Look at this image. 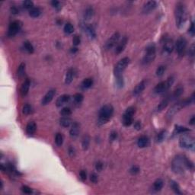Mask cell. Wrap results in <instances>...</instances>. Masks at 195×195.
I'll return each mask as SVG.
<instances>
[{
    "label": "cell",
    "instance_id": "obj_1",
    "mask_svg": "<svg viewBox=\"0 0 195 195\" xmlns=\"http://www.w3.org/2000/svg\"><path fill=\"white\" fill-rule=\"evenodd\" d=\"M171 169L175 173L182 174L184 172L185 169L192 170L194 169V164L184 156L178 155L172 160Z\"/></svg>",
    "mask_w": 195,
    "mask_h": 195
},
{
    "label": "cell",
    "instance_id": "obj_2",
    "mask_svg": "<svg viewBox=\"0 0 195 195\" xmlns=\"http://www.w3.org/2000/svg\"><path fill=\"white\" fill-rule=\"evenodd\" d=\"M175 16L176 25L178 28H181L186 21V8L183 3H178L175 6Z\"/></svg>",
    "mask_w": 195,
    "mask_h": 195
},
{
    "label": "cell",
    "instance_id": "obj_3",
    "mask_svg": "<svg viewBox=\"0 0 195 195\" xmlns=\"http://www.w3.org/2000/svg\"><path fill=\"white\" fill-rule=\"evenodd\" d=\"M114 114V108L111 104L104 105L99 111L98 124L102 125L106 123L111 119Z\"/></svg>",
    "mask_w": 195,
    "mask_h": 195
},
{
    "label": "cell",
    "instance_id": "obj_4",
    "mask_svg": "<svg viewBox=\"0 0 195 195\" xmlns=\"http://www.w3.org/2000/svg\"><path fill=\"white\" fill-rule=\"evenodd\" d=\"M156 54V48L153 43H150L146 48V53L142 60V63L144 64H149L154 60Z\"/></svg>",
    "mask_w": 195,
    "mask_h": 195
},
{
    "label": "cell",
    "instance_id": "obj_5",
    "mask_svg": "<svg viewBox=\"0 0 195 195\" xmlns=\"http://www.w3.org/2000/svg\"><path fill=\"white\" fill-rule=\"evenodd\" d=\"M174 82H175V78H174V76H171L168 78V79L166 81L159 82V84L155 87V93H156V94H162L163 92H166L167 90L173 85Z\"/></svg>",
    "mask_w": 195,
    "mask_h": 195
},
{
    "label": "cell",
    "instance_id": "obj_6",
    "mask_svg": "<svg viewBox=\"0 0 195 195\" xmlns=\"http://www.w3.org/2000/svg\"><path fill=\"white\" fill-rule=\"evenodd\" d=\"M179 145L181 148L190 149L194 151L195 147L194 139L189 135H183L179 139Z\"/></svg>",
    "mask_w": 195,
    "mask_h": 195
},
{
    "label": "cell",
    "instance_id": "obj_7",
    "mask_svg": "<svg viewBox=\"0 0 195 195\" xmlns=\"http://www.w3.org/2000/svg\"><path fill=\"white\" fill-rule=\"evenodd\" d=\"M129 63H130V58L123 57V59H121V60L116 64L114 70V72L116 76H121L122 72L125 70L127 66L129 65Z\"/></svg>",
    "mask_w": 195,
    "mask_h": 195
},
{
    "label": "cell",
    "instance_id": "obj_8",
    "mask_svg": "<svg viewBox=\"0 0 195 195\" xmlns=\"http://www.w3.org/2000/svg\"><path fill=\"white\" fill-rule=\"evenodd\" d=\"M135 114L134 107H129L123 115V123L125 127H129L133 123V115Z\"/></svg>",
    "mask_w": 195,
    "mask_h": 195
},
{
    "label": "cell",
    "instance_id": "obj_9",
    "mask_svg": "<svg viewBox=\"0 0 195 195\" xmlns=\"http://www.w3.org/2000/svg\"><path fill=\"white\" fill-rule=\"evenodd\" d=\"M22 22L19 21H14L10 24L9 27V31H8V36L9 37H14L16 34L20 32V30L22 28Z\"/></svg>",
    "mask_w": 195,
    "mask_h": 195
},
{
    "label": "cell",
    "instance_id": "obj_10",
    "mask_svg": "<svg viewBox=\"0 0 195 195\" xmlns=\"http://www.w3.org/2000/svg\"><path fill=\"white\" fill-rule=\"evenodd\" d=\"M186 46H187V41L183 37H181L178 39L175 43V49L179 56H182L185 51Z\"/></svg>",
    "mask_w": 195,
    "mask_h": 195
},
{
    "label": "cell",
    "instance_id": "obj_11",
    "mask_svg": "<svg viewBox=\"0 0 195 195\" xmlns=\"http://www.w3.org/2000/svg\"><path fill=\"white\" fill-rule=\"evenodd\" d=\"M184 100L183 101H178L177 103H175V104H173L172 106L169 108V110L167 112V117L168 118H172L176 113H178V111H180L182 108H184Z\"/></svg>",
    "mask_w": 195,
    "mask_h": 195
},
{
    "label": "cell",
    "instance_id": "obj_12",
    "mask_svg": "<svg viewBox=\"0 0 195 195\" xmlns=\"http://www.w3.org/2000/svg\"><path fill=\"white\" fill-rule=\"evenodd\" d=\"M120 38V34L118 32H116L112 35V36L108 39V41H107L105 43V48L107 50H110V49L113 48L115 46L116 44L118 43V41Z\"/></svg>",
    "mask_w": 195,
    "mask_h": 195
},
{
    "label": "cell",
    "instance_id": "obj_13",
    "mask_svg": "<svg viewBox=\"0 0 195 195\" xmlns=\"http://www.w3.org/2000/svg\"><path fill=\"white\" fill-rule=\"evenodd\" d=\"M55 89H51V90H49L48 92H47V94L45 95L44 97L42 98L41 104H42L43 105H47V104H48L53 100V98H54V96H55Z\"/></svg>",
    "mask_w": 195,
    "mask_h": 195
},
{
    "label": "cell",
    "instance_id": "obj_14",
    "mask_svg": "<svg viewBox=\"0 0 195 195\" xmlns=\"http://www.w3.org/2000/svg\"><path fill=\"white\" fill-rule=\"evenodd\" d=\"M156 2L155 1H149L143 5L142 7V12L145 14L149 13L150 12H152L156 8Z\"/></svg>",
    "mask_w": 195,
    "mask_h": 195
},
{
    "label": "cell",
    "instance_id": "obj_15",
    "mask_svg": "<svg viewBox=\"0 0 195 195\" xmlns=\"http://www.w3.org/2000/svg\"><path fill=\"white\" fill-rule=\"evenodd\" d=\"M128 38L127 37H123L122 40H121L119 43H118V46L116 47L115 49V53L116 54H120L123 51V50L125 49L127 43Z\"/></svg>",
    "mask_w": 195,
    "mask_h": 195
},
{
    "label": "cell",
    "instance_id": "obj_16",
    "mask_svg": "<svg viewBox=\"0 0 195 195\" xmlns=\"http://www.w3.org/2000/svg\"><path fill=\"white\" fill-rule=\"evenodd\" d=\"M175 49V44H174V42L172 41V40L171 39H167L164 42L163 45V50L164 51L167 53H171L172 51Z\"/></svg>",
    "mask_w": 195,
    "mask_h": 195
},
{
    "label": "cell",
    "instance_id": "obj_17",
    "mask_svg": "<svg viewBox=\"0 0 195 195\" xmlns=\"http://www.w3.org/2000/svg\"><path fill=\"white\" fill-rule=\"evenodd\" d=\"M146 81L145 80H142L141 82L137 84V85L135 87L134 89L133 90V95L137 96V95H139L140 93H142L143 92V90L146 89Z\"/></svg>",
    "mask_w": 195,
    "mask_h": 195
},
{
    "label": "cell",
    "instance_id": "obj_18",
    "mask_svg": "<svg viewBox=\"0 0 195 195\" xmlns=\"http://www.w3.org/2000/svg\"><path fill=\"white\" fill-rule=\"evenodd\" d=\"M80 131V126L77 122H75L71 127V129L70 130V137L73 139L76 138L79 136Z\"/></svg>",
    "mask_w": 195,
    "mask_h": 195
},
{
    "label": "cell",
    "instance_id": "obj_19",
    "mask_svg": "<svg viewBox=\"0 0 195 195\" xmlns=\"http://www.w3.org/2000/svg\"><path fill=\"white\" fill-rule=\"evenodd\" d=\"M70 96L69 95H63L57 98L56 101V105L58 108L63 106V104H65L66 103H67L68 101H70Z\"/></svg>",
    "mask_w": 195,
    "mask_h": 195
},
{
    "label": "cell",
    "instance_id": "obj_20",
    "mask_svg": "<svg viewBox=\"0 0 195 195\" xmlns=\"http://www.w3.org/2000/svg\"><path fill=\"white\" fill-rule=\"evenodd\" d=\"M30 85H31V82L28 79H26L24 80V82H23L22 87H21V95L24 97L27 95V94L28 93L29 89H30Z\"/></svg>",
    "mask_w": 195,
    "mask_h": 195
},
{
    "label": "cell",
    "instance_id": "obj_21",
    "mask_svg": "<svg viewBox=\"0 0 195 195\" xmlns=\"http://www.w3.org/2000/svg\"><path fill=\"white\" fill-rule=\"evenodd\" d=\"M171 101V100H170L169 96L165 97L163 100H162L161 102H160V103L159 104V105L157 106L156 111H158V112H159V111H162V110H164V109L168 106V104H169V101Z\"/></svg>",
    "mask_w": 195,
    "mask_h": 195
},
{
    "label": "cell",
    "instance_id": "obj_22",
    "mask_svg": "<svg viewBox=\"0 0 195 195\" xmlns=\"http://www.w3.org/2000/svg\"><path fill=\"white\" fill-rule=\"evenodd\" d=\"M37 130L36 123L34 121H30L26 127V133L28 135H33Z\"/></svg>",
    "mask_w": 195,
    "mask_h": 195
},
{
    "label": "cell",
    "instance_id": "obj_23",
    "mask_svg": "<svg viewBox=\"0 0 195 195\" xmlns=\"http://www.w3.org/2000/svg\"><path fill=\"white\" fill-rule=\"evenodd\" d=\"M149 143V138L147 137L146 136H142L138 139L137 145L140 148H144L146 147Z\"/></svg>",
    "mask_w": 195,
    "mask_h": 195
},
{
    "label": "cell",
    "instance_id": "obj_24",
    "mask_svg": "<svg viewBox=\"0 0 195 195\" xmlns=\"http://www.w3.org/2000/svg\"><path fill=\"white\" fill-rule=\"evenodd\" d=\"M84 28L85 32H86L87 34H88V36H89L90 38H95L96 34H95V32L94 28H93L91 25H89V24H86V25H85V24Z\"/></svg>",
    "mask_w": 195,
    "mask_h": 195
},
{
    "label": "cell",
    "instance_id": "obj_25",
    "mask_svg": "<svg viewBox=\"0 0 195 195\" xmlns=\"http://www.w3.org/2000/svg\"><path fill=\"white\" fill-rule=\"evenodd\" d=\"M73 78H74V70H72V69H70V70L67 71V72H66V84H70V83L72 82Z\"/></svg>",
    "mask_w": 195,
    "mask_h": 195
},
{
    "label": "cell",
    "instance_id": "obj_26",
    "mask_svg": "<svg viewBox=\"0 0 195 195\" xmlns=\"http://www.w3.org/2000/svg\"><path fill=\"white\" fill-rule=\"evenodd\" d=\"M184 92V89L182 88V87H178V88H177V89L175 90L173 92V93H172V95H170L169 96V98H170V100H171V98H178V97H180L182 95V93H183Z\"/></svg>",
    "mask_w": 195,
    "mask_h": 195
},
{
    "label": "cell",
    "instance_id": "obj_27",
    "mask_svg": "<svg viewBox=\"0 0 195 195\" xmlns=\"http://www.w3.org/2000/svg\"><path fill=\"white\" fill-rule=\"evenodd\" d=\"M71 119L68 117H63L60 119V123L63 127H69L71 124Z\"/></svg>",
    "mask_w": 195,
    "mask_h": 195
},
{
    "label": "cell",
    "instance_id": "obj_28",
    "mask_svg": "<svg viewBox=\"0 0 195 195\" xmlns=\"http://www.w3.org/2000/svg\"><path fill=\"white\" fill-rule=\"evenodd\" d=\"M93 85V79L92 78H87L82 82V88L83 89H88L91 88Z\"/></svg>",
    "mask_w": 195,
    "mask_h": 195
},
{
    "label": "cell",
    "instance_id": "obj_29",
    "mask_svg": "<svg viewBox=\"0 0 195 195\" xmlns=\"http://www.w3.org/2000/svg\"><path fill=\"white\" fill-rule=\"evenodd\" d=\"M94 15V9H92V7H88L85 11L84 13V18L85 19L89 20L91 19Z\"/></svg>",
    "mask_w": 195,
    "mask_h": 195
},
{
    "label": "cell",
    "instance_id": "obj_30",
    "mask_svg": "<svg viewBox=\"0 0 195 195\" xmlns=\"http://www.w3.org/2000/svg\"><path fill=\"white\" fill-rule=\"evenodd\" d=\"M41 14V11L39 8L34 7V8H32L31 10H29V15H30V16H32V18L39 17Z\"/></svg>",
    "mask_w": 195,
    "mask_h": 195
},
{
    "label": "cell",
    "instance_id": "obj_31",
    "mask_svg": "<svg viewBox=\"0 0 195 195\" xmlns=\"http://www.w3.org/2000/svg\"><path fill=\"white\" fill-rule=\"evenodd\" d=\"M89 144H90V137H89L88 135H85V136H84L83 138H82V149H84V150H87V149H89Z\"/></svg>",
    "mask_w": 195,
    "mask_h": 195
},
{
    "label": "cell",
    "instance_id": "obj_32",
    "mask_svg": "<svg viewBox=\"0 0 195 195\" xmlns=\"http://www.w3.org/2000/svg\"><path fill=\"white\" fill-rule=\"evenodd\" d=\"M163 181H162V179H160V178H159V179H157L156 181L154 182V184H153V189H154L156 191H159V190H162V188L163 187Z\"/></svg>",
    "mask_w": 195,
    "mask_h": 195
},
{
    "label": "cell",
    "instance_id": "obj_33",
    "mask_svg": "<svg viewBox=\"0 0 195 195\" xmlns=\"http://www.w3.org/2000/svg\"><path fill=\"white\" fill-rule=\"evenodd\" d=\"M189 128L184 127H181V126H175V130H174V133L175 134H178V133H184L189 132L190 131Z\"/></svg>",
    "mask_w": 195,
    "mask_h": 195
},
{
    "label": "cell",
    "instance_id": "obj_34",
    "mask_svg": "<svg viewBox=\"0 0 195 195\" xmlns=\"http://www.w3.org/2000/svg\"><path fill=\"white\" fill-rule=\"evenodd\" d=\"M165 137H166V131L162 130L157 134L156 137V142H162L165 140Z\"/></svg>",
    "mask_w": 195,
    "mask_h": 195
},
{
    "label": "cell",
    "instance_id": "obj_35",
    "mask_svg": "<svg viewBox=\"0 0 195 195\" xmlns=\"http://www.w3.org/2000/svg\"><path fill=\"white\" fill-rule=\"evenodd\" d=\"M24 47L25 49V51L29 53H34V47L32 43H30L29 41H25L24 43Z\"/></svg>",
    "mask_w": 195,
    "mask_h": 195
},
{
    "label": "cell",
    "instance_id": "obj_36",
    "mask_svg": "<svg viewBox=\"0 0 195 195\" xmlns=\"http://www.w3.org/2000/svg\"><path fill=\"white\" fill-rule=\"evenodd\" d=\"M25 63H22L19 65L18 68V71H17V74L19 77H22L24 75V72H25Z\"/></svg>",
    "mask_w": 195,
    "mask_h": 195
},
{
    "label": "cell",
    "instance_id": "obj_37",
    "mask_svg": "<svg viewBox=\"0 0 195 195\" xmlns=\"http://www.w3.org/2000/svg\"><path fill=\"white\" fill-rule=\"evenodd\" d=\"M55 142L58 146H61L63 145V135L61 134V133H56V135Z\"/></svg>",
    "mask_w": 195,
    "mask_h": 195
},
{
    "label": "cell",
    "instance_id": "obj_38",
    "mask_svg": "<svg viewBox=\"0 0 195 195\" xmlns=\"http://www.w3.org/2000/svg\"><path fill=\"white\" fill-rule=\"evenodd\" d=\"M73 32H74V27L72 26V24L67 23V24H65V26H64V32H65L66 34H70L73 33Z\"/></svg>",
    "mask_w": 195,
    "mask_h": 195
},
{
    "label": "cell",
    "instance_id": "obj_39",
    "mask_svg": "<svg viewBox=\"0 0 195 195\" xmlns=\"http://www.w3.org/2000/svg\"><path fill=\"white\" fill-rule=\"evenodd\" d=\"M170 185H171V189L176 193V194H181V192L180 190V187L178 185V184L176 183L175 181H171V183H170Z\"/></svg>",
    "mask_w": 195,
    "mask_h": 195
},
{
    "label": "cell",
    "instance_id": "obj_40",
    "mask_svg": "<svg viewBox=\"0 0 195 195\" xmlns=\"http://www.w3.org/2000/svg\"><path fill=\"white\" fill-rule=\"evenodd\" d=\"M32 106H31L30 104H24V106H23V108H22V113L24 114H25V115H28V114H29L32 113Z\"/></svg>",
    "mask_w": 195,
    "mask_h": 195
},
{
    "label": "cell",
    "instance_id": "obj_41",
    "mask_svg": "<svg viewBox=\"0 0 195 195\" xmlns=\"http://www.w3.org/2000/svg\"><path fill=\"white\" fill-rule=\"evenodd\" d=\"M22 5H23V7H24V9L29 10H31L32 8H34V3H33V2H32V1H28V0L23 2V3H22Z\"/></svg>",
    "mask_w": 195,
    "mask_h": 195
},
{
    "label": "cell",
    "instance_id": "obj_42",
    "mask_svg": "<svg viewBox=\"0 0 195 195\" xmlns=\"http://www.w3.org/2000/svg\"><path fill=\"white\" fill-rule=\"evenodd\" d=\"M60 114L63 116V117H68V116H70V114H72V111H71V109H70V108L65 107V108H63L61 110Z\"/></svg>",
    "mask_w": 195,
    "mask_h": 195
},
{
    "label": "cell",
    "instance_id": "obj_43",
    "mask_svg": "<svg viewBox=\"0 0 195 195\" xmlns=\"http://www.w3.org/2000/svg\"><path fill=\"white\" fill-rule=\"evenodd\" d=\"M165 71V67L164 66H159V67L157 68L156 72V76H159V77H161V76H163Z\"/></svg>",
    "mask_w": 195,
    "mask_h": 195
},
{
    "label": "cell",
    "instance_id": "obj_44",
    "mask_svg": "<svg viewBox=\"0 0 195 195\" xmlns=\"http://www.w3.org/2000/svg\"><path fill=\"white\" fill-rule=\"evenodd\" d=\"M83 98H84V96H83L81 93H77V94L75 95L74 97H73V99H74L75 102L77 104L81 103V102L83 101Z\"/></svg>",
    "mask_w": 195,
    "mask_h": 195
},
{
    "label": "cell",
    "instance_id": "obj_45",
    "mask_svg": "<svg viewBox=\"0 0 195 195\" xmlns=\"http://www.w3.org/2000/svg\"><path fill=\"white\" fill-rule=\"evenodd\" d=\"M123 79L122 76H117V79H116V84L118 88H122L123 86Z\"/></svg>",
    "mask_w": 195,
    "mask_h": 195
},
{
    "label": "cell",
    "instance_id": "obj_46",
    "mask_svg": "<svg viewBox=\"0 0 195 195\" xmlns=\"http://www.w3.org/2000/svg\"><path fill=\"white\" fill-rule=\"evenodd\" d=\"M130 172L131 175H137L139 172H140V168L137 165H133L130 168Z\"/></svg>",
    "mask_w": 195,
    "mask_h": 195
},
{
    "label": "cell",
    "instance_id": "obj_47",
    "mask_svg": "<svg viewBox=\"0 0 195 195\" xmlns=\"http://www.w3.org/2000/svg\"><path fill=\"white\" fill-rule=\"evenodd\" d=\"M80 42H81V39H80L79 36L75 35L73 37V38H72V43H73V44H74L75 46H78L80 43Z\"/></svg>",
    "mask_w": 195,
    "mask_h": 195
},
{
    "label": "cell",
    "instance_id": "obj_48",
    "mask_svg": "<svg viewBox=\"0 0 195 195\" xmlns=\"http://www.w3.org/2000/svg\"><path fill=\"white\" fill-rule=\"evenodd\" d=\"M22 192L24 193V194H32V188H30L28 186H26V185L22 186Z\"/></svg>",
    "mask_w": 195,
    "mask_h": 195
},
{
    "label": "cell",
    "instance_id": "obj_49",
    "mask_svg": "<svg viewBox=\"0 0 195 195\" xmlns=\"http://www.w3.org/2000/svg\"><path fill=\"white\" fill-rule=\"evenodd\" d=\"M90 180L93 183H97L98 181V175L95 173H92L91 175V176H90Z\"/></svg>",
    "mask_w": 195,
    "mask_h": 195
},
{
    "label": "cell",
    "instance_id": "obj_50",
    "mask_svg": "<svg viewBox=\"0 0 195 195\" xmlns=\"http://www.w3.org/2000/svg\"><path fill=\"white\" fill-rule=\"evenodd\" d=\"M103 167H104V164L101 162H96V164H95V169H96L97 171H101L102 169H103Z\"/></svg>",
    "mask_w": 195,
    "mask_h": 195
},
{
    "label": "cell",
    "instance_id": "obj_51",
    "mask_svg": "<svg viewBox=\"0 0 195 195\" xmlns=\"http://www.w3.org/2000/svg\"><path fill=\"white\" fill-rule=\"evenodd\" d=\"M80 178H81V180H82V181H85V180H86L87 178V174H86V171H85V170H82V171H80Z\"/></svg>",
    "mask_w": 195,
    "mask_h": 195
},
{
    "label": "cell",
    "instance_id": "obj_52",
    "mask_svg": "<svg viewBox=\"0 0 195 195\" xmlns=\"http://www.w3.org/2000/svg\"><path fill=\"white\" fill-rule=\"evenodd\" d=\"M51 5H53V8H55V9H60L61 8L60 6V2L59 1H52L51 2Z\"/></svg>",
    "mask_w": 195,
    "mask_h": 195
},
{
    "label": "cell",
    "instance_id": "obj_53",
    "mask_svg": "<svg viewBox=\"0 0 195 195\" xmlns=\"http://www.w3.org/2000/svg\"><path fill=\"white\" fill-rule=\"evenodd\" d=\"M117 138H118V133H117V132H115V131H112V132L111 133V134H110V137H109L110 140L112 142V141L116 140Z\"/></svg>",
    "mask_w": 195,
    "mask_h": 195
},
{
    "label": "cell",
    "instance_id": "obj_54",
    "mask_svg": "<svg viewBox=\"0 0 195 195\" xmlns=\"http://www.w3.org/2000/svg\"><path fill=\"white\" fill-rule=\"evenodd\" d=\"M68 152H69V155H70L71 157H73L76 154V150L72 146H70L69 149H68Z\"/></svg>",
    "mask_w": 195,
    "mask_h": 195
},
{
    "label": "cell",
    "instance_id": "obj_55",
    "mask_svg": "<svg viewBox=\"0 0 195 195\" xmlns=\"http://www.w3.org/2000/svg\"><path fill=\"white\" fill-rule=\"evenodd\" d=\"M189 33H190L191 36H194V35L195 29H194V22H192V23H191L190 28H189Z\"/></svg>",
    "mask_w": 195,
    "mask_h": 195
},
{
    "label": "cell",
    "instance_id": "obj_56",
    "mask_svg": "<svg viewBox=\"0 0 195 195\" xmlns=\"http://www.w3.org/2000/svg\"><path fill=\"white\" fill-rule=\"evenodd\" d=\"M188 53H189V56H194V43L191 45L190 48L189 49Z\"/></svg>",
    "mask_w": 195,
    "mask_h": 195
},
{
    "label": "cell",
    "instance_id": "obj_57",
    "mask_svg": "<svg viewBox=\"0 0 195 195\" xmlns=\"http://www.w3.org/2000/svg\"><path fill=\"white\" fill-rule=\"evenodd\" d=\"M141 127H142V126H141V123H140V121H137V122H135L134 128L136 129V130H141Z\"/></svg>",
    "mask_w": 195,
    "mask_h": 195
},
{
    "label": "cell",
    "instance_id": "obj_58",
    "mask_svg": "<svg viewBox=\"0 0 195 195\" xmlns=\"http://www.w3.org/2000/svg\"><path fill=\"white\" fill-rule=\"evenodd\" d=\"M11 12H12V14H16L18 13V9L16 7H14V6H13V7L11 8Z\"/></svg>",
    "mask_w": 195,
    "mask_h": 195
},
{
    "label": "cell",
    "instance_id": "obj_59",
    "mask_svg": "<svg viewBox=\"0 0 195 195\" xmlns=\"http://www.w3.org/2000/svg\"><path fill=\"white\" fill-rule=\"evenodd\" d=\"M194 122H195V117L194 116H192V118H190V121H189V123H190V125H194Z\"/></svg>",
    "mask_w": 195,
    "mask_h": 195
},
{
    "label": "cell",
    "instance_id": "obj_60",
    "mask_svg": "<svg viewBox=\"0 0 195 195\" xmlns=\"http://www.w3.org/2000/svg\"><path fill=\"white\" fill-rule=\"evenodd\" d=\"M77 51H78V49L76 48V47H74V48H72V50H71V52L74 53H76V52Z\"/></svg>",
    "mask_w": 195,
    "mask_h": 195
}]
</instances>
